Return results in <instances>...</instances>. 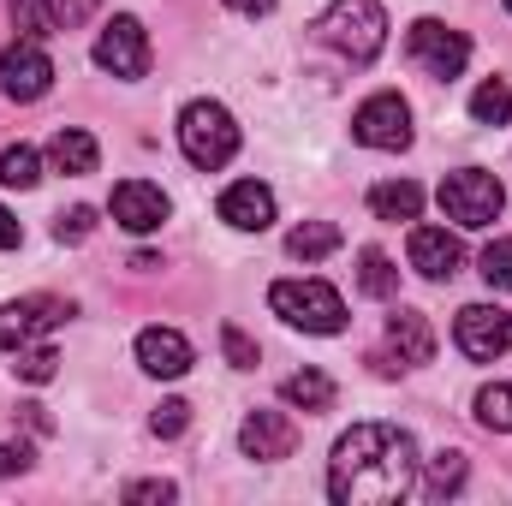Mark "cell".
<instances>
[{
	"instance_id": "30bf717a",
	"label": "cell",
	"mask_w": 512,
	"mask_h": 506,
	"mask_svg": "<svg viewBox=\"0 0 512 506\" xmlns=\"http://www.w3.org/2000/svg\"><path fill=\"white\" fill-rule=\"evenodd\" d=\"M96 66L114 72V78H143V72H149V30H143L131 12H120V18L102 24V36H96Z\"/></svg>"
},
{
	"instance_id": "8fae6325",
	"label": "cell",
	"mask_w": 512,
	"mask_h": 506,
	"mask_svg": "<svg viewBox=\"0 0 512 506\" xmlns=\"http://www.w3.org/2000/svg\"><path fill=\"white\" fill-rule=\"evenodd\" d=\"M66 316H72V304H66V298H48V292L6 304V310H0V352H18V346H30V340L54 334Z\"/></svg>"
},
{
	"instance_id": "ac0fdd59",
	"label": "cell",
	"mask_w": 512,
	"mask_h": 506,
	"mask_svg": "<svg viewBox=\"0 0 512 506\" xmlns=\"http://www.w3.org/2000/svg\"><path fill=\"white\" fill-rule=\"evenodd\" d=\"M370 215H376V221H417V215H423V185H411V179H382V185L370 191Z\"/></svg>"
},
{
	"instance_id": "4dcf8cb0",
	"label": "cell",
	"mask_w": 512,
	"mask_h": 506,
	"mask_svg": "<svg viewBox=\"0 0 512 506\" xmlns=\"http://www.w3.org/2000/svg\"><path fill=\"white\" fill-rule=\"evenodd\" d=\"M185 423H191V405H185V399H161V405H155V417H149V429H155L161 441L185 435Z\"/></svg>"
},
{
	"instance_id": "d590c367",
	"label": "cell",
	"mask_w": 512,
	"mask_h": 506,
	"mask_svg": "<svg viewBox=\"0 0 512 506\" xmlns=\"http://www.w3.org/2000/svg\"><path fill=\"white\" fill-rule=\"evenodd\" d=\"M233 12H245V18H268L274 12V0H227Z\"/></svg>"
},
{
	"instance_id": "83f0119b",
	"label": "cell",
	"mask_w": 512,
	"mask_h": 506,
	"mask_svg": "<svg viewBox=\"0 0 512 506\" xmlns=\"http://www.w3.org/2000/svg\"><path fill=\"white\" fill-rule=\"evenodd\" d=\"M477 268H483V280H489L495 292H512V239H495V245H483Z\"/></svg>"
},
{
	"instance_id": "f546056e",
	"label": "cell",
	"mask_w": 512,
	"mask_h": 506,
	"mask_svg": "<svg viewBox=\"0 0 512 506\" xmlns=\"http://www.w3.org/2000/svg\"><path fill=\"white\" fill-rule=\"evenodd\" d=\"M90 233H96V209H84V203L66 209V215L54 221V239H60V245H84Z\"/></svg>"
},
{
	"instance_id": "d6a6232c",
	"label": "cell",
	"mask_w": 512,
	"mask_h": 506,
	"mask_svg": "<svg viewBox=\"0 0 512 506\" xmlns=\"http://www.w3.org/2000/svg\"><path fill=\"white\" fill-rule=\"evenodd\" d=\"M179 489L173 483H161V477H149V483H126V501L131 506H149V501H173Z\"/></svg>"
},
{
	"instance_id": "9c48e42d",
	"label": "cell",
	"mask_w": 512,
	"mask_h": 506,
	"mask_svg": "<svg viewBox=\"0 0 512 506\" xmlns=\"http://www.w3.org/2000/svg\"><path fill=\"white\" fill-rule=\"evenodd\" d=\"M435 358V328H429V316H417V310H393L387 316V352L382 358H370L382 376H399V370H417V364H429Z\"/></svg>"
},
{
	"instance_id": "4316f807",
	"label": "cell",
	"mask_w": 512,
	"mask_h": 506,
	"mask_svg": "<svg viewBox=\"0 0 512 506\" xmlns=\"http://www.w3.org/2000/svg\"><path fill=\"white\" fill-rule=\"evenodd\" d=\"M358 286H364L370 298H393V292H399V268L387 262V251H364L358 256Z\"/></svg>"
},
{
	"instance_id": "44dd1931",
	"label": "cell",
	"mask_w": 512,
	"mask_h": 506,
	"mask_svg": "<svg viewBox=\"0 0 512 506\" xmlns=\"http://www.w3.org/2000/svg\"><path fill=\"white\" fill-rule=\"evenodd\" d=\"M286 251L298 256V262H322V256L340 251V227L334 221H304V227L286 233Z\"/></svg>"
},
{
	"instance_id": "5bb4252c",
	"label": "cell",
	"mask_w": 512,
	"mask_h": 506,
	"mask_svg": "<svg viewBox=\"0 0 512 506\" xmlns=\"http://www.w3.org/2000/svg\"><path fill=\"white\" fill-rule=\"evenodd\" d=\"M108 209H114V221H120L126 233H155V227L167 221V209H173V203H167V191H161V185H149V179H120Z\"/></svg>"
},
{
	"instance_id": "484cf974",
	"label": "cell",
	"mask_w": 512,
	"mask_h": 506,
	"mask_svg": "<svg viewBox=\"0 0 512 506\" xmlns=\"http://www.w3.org/2000/svg\"><path fill=\"white\" fill-rule=\"evenodd\" d=\"M477 423L489 435H512V381H489L477 393Z\"/></svg>"
},
{
	"instance_id": "836d02e7",
	"label": "cell",
	"mask_w": 512,
	"mask_h": 506,
	"mask_svg": "<svg viewBox=\"0 0 512 506\" xmlns=\"http://www.w3.org/2000/svg\"><path fill=\"white\" fill-rule=\"evenodd\" d=\"M30 459H36V453H30L24 441H0V477H24Z\"/></svg>"
},
{
	"instance_id": "4fadbf2b",
	"label": "cell",
	"mask_w": 512,
	"mask_h": 506,
	"mask_svg": "<svg viewBox=\"0 0 512 506\" xmlns=\"http://www.w3.org/2000/svg\"><path fill=\"white\" fill-rule=\"evenodd\" d=\"M239 447H245V459H256V465H280L298 447V423L286 411H251L239 423Z\"/></svg>"
},
{
	"instance_id": "8992f818",
	"label": "cell",
	"mask_w": 512,
	"mask_h": 506,
	"mask_svg": "<svg viewBox=\"0 0 512 506\" xmlns=\"http://www.w3.org/2000/svg\"><path fill=\"white\" fill-rule=\"evenodd\" d=\"M405 54H411V66H423L429 78H459L465 72V60H471V42H465V30H453V24H441V18H417L411 30H405Z\"/></svg>"
},
{
	"instance_id": "f1b7e54d",
	"label": "cell",
	"mask_w": 512,
	"mask_h": 506,
	"mask_svg": "<svg viewBox=\"0 0 512 506\" xmlns=\"http://www.w3.org/2000/svg\"><path fill=\"white\" fill-rule=\"evenodd\" d=\"M24 381H54V370H60V358H54V346H18V364H12Z\"/></svg>"
},
{
	"instance_id": "52a82bcc",
	"label": "cell",
	"mask_w": 512,
	"mask_h": 506,
	"mask_svg": "<svg viewBox=\"0 0 512 506\" xmlns=\"http://www.w3.org/2000/svg\"><path fill=\"white\" fill-rule=\"evenodd\" d=\"M453 340H459L465 358L495 364V358H507L512 352V316L501 310V304H465L459 322H453Z\"/></svg>"
},
{
	"instance_id": "3957f363",
	"label": "cell",
	"mask_w": 512,
	"mask_h": 506,
	"mask_svg": "<svg viewBox=\"0 0 512 506\" xmlns=\"http://www.w3.org/2000/svg\"><path fill=\"white\" fill-rule=\"evenodd\" d=\"M268 310H274L286 328H304V334H340V328H346V298H340L328 280H316V274H304V280H274V286H268Z\"/></svg>"
},
{
	"instance_id": "ba28073f",
	"label": "cell",
	"mask_w": 512,
	"mask_h": 506,
	"mask_svg": "<svg viewBox=\"0 0 512 506\" xmlns=\"http://www.w3.org/2000/svg\"><path fill=\"white\" fill-rule=\"evenodd\" d=\"M0 90L12 102H42L54 90V60L42 54V42L18 36L12 48H0Z\"/></svg>"
},
{
	"instance_id": "2e32d148",
	"label": "cell",
	"mask_w": 512,
	"mask_h": 506,
	"mask_svg": "<svg viewBox=\"0 0 512 506\" xmlns=\"http://www.w3.org/2000/svg\"><path fill=\"white\" fill-rule=\"evenodd\" d=\"M459 262H465V251H459V239L447 227H411V268L423 280H453Z\"/></svg>"
},
{
	"instance_id": "603a6c76",
	"label": "cell",
	"mask_w": 512,
	"mask_h": 506,
	"mask_svg": "<svg viewBox=\"0 0 512 506\" xmlns=\"http://www.w3.org/2000/svg\"><path fill=\"white\" fill-rule=\"evenodd\" d=\"M471 120L477 126H507L512 120V84L507 78H489V84L471 90Z\"/></svg>"
},
{
	"instance_id": "277c9868",
	"label": "cell",
	"mask_w": 512,
	"mask_h": 506,
	"mask_svg": "<svg viewBox=\"0 0 512 506\" xmlns=\"http://www.w3.org/2000/svg\"><path fill=\"white\" fill-rule=\"evenodd\" d=\"M179 149H185V161L203 167V173L227 167V161L239 155V126H233V114H227L221 102H185V114H179Z\"/></svg>"
},
{
	"instance_id": "e575fe53",
	"label": "cell",
	"mask_w": 512,
	"mask_h": 506,
	"mask_svg": "<svg viewBox=\"0 0 512 506\" xmlns=\"http://www.w3.org/2000/svg\"><path fill=\"white\" fill-rule=\"evenodd\" d=\"M24 233H18V221H12V209H0V251H12Z\"/></svg>"
},
{
	"instance_id": "6da1fadb",
	"label": "cell",
	"mask_w": 512,
	"mask_h": 506,
	"mask_svg": "<svg viewBox=\"0 0 512 506\" xmlns=\"http://www.w3.org/2000/svg\"><path fill=\"white\" fill-rule=\"evenodd\" d=\"M417 489V441L393 423H358L334 441L328 501L334 506H387Z\"/></svg>"
},
{
	"instance_id": "1f68e13d",
	"label": "cell",
	"mask_w": 512,
	"mask_h": 506,
	"mask_svg": "<svg viewBox=\"0 0 512 506\" xmlns=\"http://www.w3.org/2000/svg\"><path fill=\"white\" fill-rule=\"evenodd\" d=\"M221 352H227V364H233V370H256V346L245 340V328H233V322H227V328H221Z\"/></svg>"
},
{
	"instance_id": "e0dca14e",
	"label": "cell",
	"mask_w": 512,
	"mask_h": 506,
	"mask_svg": "<svg viewBox=\"0 0 512 506\" xmlns=\"http://www.w3.org/2000/svg\"><path fill=\"white\" fill-rule=\"evenodd\" d=\"M221 221H227V227H239V233H262V227L274 221V191H268V185H256V179L227 185V191H221Z\"/></svg>"
},
{
	"instance_id": "7a4b0ae2",
	"label": "cell",
	"mask_w": 512,
	"mask_h": 506,
	"mask_svg": "<svg viewBox=\"0 0 512 506\" xmlns=\"http://www.w3.org/2000/svg\"><path fill=\"white\" fill-rule=\"evenodd\" d=\"M316 36H322V48H334L340 60L370 66V60L382 54V42H387L382 0H334V6L316 18Z\"/></svg>"
},
{
	"instance_id": "cb8c5ba5",
	"label": "cell",
	"mask_w": 512,
	"mask_h": 506,
	"mask_svg": "<svg viewBox=\"0 0 512 506\" xmlns=\"http://www.w3.org/2000/svg\"><path fill=\"white\" fill-rule=\"evenodd\" d=\"M36 179H42V155H36L30 143H6V149H0V185L30 191Z\"/></svg>"
},
{
	"instance_id": "7c38bea8",
	"label": "cell",
	"mask_w": 512,
	"mask_h": 506,
	"mask_svg": "<svg viewBox=\"0 0 512 506\" xmlns=\"http://www.w3.org/2000/svg\"><path fill=\"white\" fill-rule=\"evenodd\" d=\"M352 137L364 143V149H411V108H405V96H370L358 114H352Z\"/></svg>"
},
{
	"instance_id": "5b68a950",
	"label": "cell",
	"mask_w": 512,
	"mask_h": 506,
	"mask_svg": "<svg viewBox=\"0 0 512 506\" xmlns=\"http://www.w3.org/2000/svg\"><path fill=\"white\" fill-rule=\"evenodd\" d=\"M441 215L453 221V227H495L501 221V209H507V185L495 179V173H483V167H459V173H447L441 179Z\"/></svg>"
},
{
	"instance_id": "8d00e7d4",
	"label": "cell",
	"mask_w": 512,
	"mask_h": 506,
	"mask_svg": "<svg viewBox=\"0 0 512 506\" xmlns=\"http://www.w3.org/2000/svg\"><path fill=\"white\" fill-rule=\"evenodd\" d=\"M507 6H512V0H507Z\"/></svg>"
},
{
	"instance_id": "9a60e30c",
	"label": "cell",
	"mask_w": 512,
	"mask_h": 506,
	"mask_svg": "<svg viewBox=\"0 0 512 506\" xmlns=\"http://www.w3.org/2000/svg\"><path fill=\"white\" fill-rule=\"evenodd\" d=\"M137 364L161 381H179L191 370V340L179 328H143L137 334Z\"/></svg>"
},
{
	"instance_id": "7402d4cb",
	"label": "cell",
	"mask_w": 512,
	"mask_h": 506,
	"mask_svg": "<svg viewBox=\"0 0 512 506\" xmlns=\"http://www.w3.org/2000/svg\"><path fill=\"white\" fill-rule=\"evenodd\" d=\"M459 489H465V453H459V447H447V453H435V459H429L423 495H429V501H453Z\"/></svg>"
},
{
	"instance_id": "d6986e66",
	"label": "cell",
	"mask_w": 512,
	"mask_h": 506,
	"mask_svg": "<svg viewBox=\"0 0 512 506\" xmlns=\"http://www.w3.org/2000/svg\"><path fill=\"white\" fill-rule=\"evenodd\" d=\"M48 161L60 167V173H96V161H102V149H96V137L90 131H78V126H66V131H54V143H48Z\"/></svg>"
},
{
	"instance_id": "d4e9b609",
	"label": "cell",
	"mask_w": 512,
	"mask_h": 506,
	"mask_svg": "<svg viewBox=\"0 0 512 506\" xmlns=\"http://www.w3.org/2000/svg\"><path fill=\"white\" fill-rule=\"evenodd\" d=\"M6 12H12L18 36H30V42H48V36L60 30V12H54L48 0H6Z\"/></svg>"
},
{
	"instance_id": "ffe728a7",
	"label": "cell",
	"mask_w": 512,
	"mask_h": 506,
	"mask_svg": "<svg viewBox=\"0 0 512 506\" xmlns=\"http://www.w3.org/2000/svg\"><path fill=\"white\" fill-rule=\"evenodd\" d=\"M280 399L292 411H334V381L322 376V370H298V376L280 381Z\"/></svg>"
}]
</instances>
